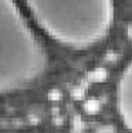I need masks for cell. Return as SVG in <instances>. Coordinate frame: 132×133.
Here are the masks:
<instances>
[{
    "label": "cell",
    "instance_id": "1",
    "mask_svg": "<svg viewBox=\"0 0 132 133\" xmlns=\"http://www.w3.org/2000/svg\"><path fill=\"white\" fill-rule=\"evenodd\" d=\"M24 4L50 38L78 51L105 40L115 18L114 2L109 0H27Z\"/></svg>",
    "mask_w": 132,
    "mask_h": 133
},
{
    "label": "cell",
    "instance_id": "2",
    "mask_svg": "<svg viewBox=\"0 0 132 133\" xmlns=\"http://www.w3.org/2000/svg\"><path fill=\"white\" fill-rule=\"evenodd\" d=\"M48 68V54L16 2L0 0V95L34 84Z\"/></svg>",
    "mask_w": 132,
    "mask_h": 133
},
{
    "label": "cell",
    "instance_id": "3",
    "mask_svg": "<svg viewBox=\"0 0 132 133\" xmlns=\"http://www.w3.org/2000/svg\"><path fill=\"white\" fill-rule=\"evenodd\" d=\"M117 112L125 129L132 128V64L128 61L117 84Z\"/></svg>",
    "mask_w": 132,
    "mask_h": 133
},
{
    "label": "cell",
    "instance_id": "4",
    "mask_svg": "<svg viewBox=\"0 0 132 133\" xmlns=\"http://www.w3.org/2000/svg\"><path fill=\"white\" fill-rule=\"evenodd\" d=\"M101 102L95 98H90V99H85L83 103V109L87 115H97L98 112H101Z\"/></svg>",
    "mask_w": 132,
    "mask_h": 133
},
{
    "label": "cell",
    "instance_id": "5",
    "mask_svg": "<svg viewBox=\"0 0 132 133\" xmlns=\"http://www.w3.org/2000/svg\"><path fill=\"white\" fill-rule=\"evenodd\" d=\"M88 78H90L92 82H104L108 78V71H106L104 66H99V68H94L92 71L88 74Z\"/></svg>",
    "mask_w": 132,
    "mask_h": 133
},
{
    "label": "cell",
    "instance_id": "6",
    "mask_svg": "<svg viewBox=\"0 0 132 133\" xmlns=\"http://www.w3.org/2000/svg\"><path fill=\"white\" fill-rule=\"evenodd\" d=\"M84 94H85V91H84V88L81 87H75L73 88V91H71V98L75 101H80L84 98Z\"/></svg>",
    "mask_w": 132,
    "mask_h": 133
},
{
    "label": "cell",
    "instance_id": "7",
    "mask_svg": "<svg viewBox=\"0 0 132 133\" xmlns=\"http://www.w3.org/2000/svg\"><path fill=\"white\" fill-rule=\"evenodd\" d=\"M48 94H50V95H48V98H50L51 101H58L60 98H61V94H60V91H58V89H51Z\"/></svg>",
    "mask_w": 132,
    "mask_h": 133
},
{
    "label": "cell",
    "instance_id": "8",
    "mask_svg": "<svg viewBox=\"0 0 132 133\" xmlns=\"http://www.w3.org/2000/svg\"><path fill=\"white\" fill-rule=\"evenodd\" d=\"M97 133H114V129H111V126H102L97 130Z\"/></svg>",
    "mask_w": 132,
    "mask_h": 133
}]
</instances>
